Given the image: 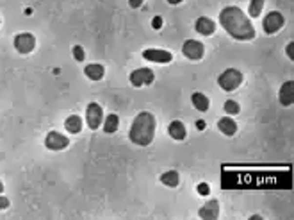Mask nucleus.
I'll list each match as a JSON object with an SVG mask.
<instances>
[{
	"instance_id": "10",
	"label": "nucleus",
	"mask_w": 294,
	"mask_h": 220,
	"mask_svg": "<svg viewBox=\"0 0 294 220\" xmlns=\"http://www.w3.org/2000/svg\"><path fill=\"white\" fill-rule=\"evenodd\" d=\"M143 58L146 61H152V63H171L173 59V54L164 50V48H146L143 52Z\"/></svg>"
},
{
	"instance_id": "12",
	"label": "nucleus",
	"mask_w": 294,
	"mask_h": 220,
	"mask_svg": "<svg viewBox=\"0 0 294 220\" xmlns=\"http://www.w3.org/2000/svg\"><path fill=\"white\" fill-rule=\"evenodd\" d=\"M198 215H200V219H203V220H216L217 217H219V202H217L216 199L209 200L205 206H201L200 208Z\"/></svg>"
},
{
	"instance_id": "28",
	"label": "nucleus",
	"mask_w": 294,
	"mask_h": 220,
	"mask_svg": "<svg viewBox=\"0 0 294 220\" xmlns=\"http://www.w3.org/2000/svg\"><path fill=\"white\" fill-rule=\"evenodd\" d=\"M287 56H289V59H294V43L293 42L287 45Z\"/></svg>"
},
{
	"instance_id": "15",
	"label": "nucleus",
	"mask_w": 294,
	"mask_h": 220,
	"mask_svg": "<svg viewBox=\"0 0 294 220\" xmlns=\"http://www.w3.org/2000/svg\"><path fill=\"white\" fill-rule=\"evenodd\" d=\"M168 132H170V136L173 138V140H176V142H182V140H186L187 136V129L180 120L171 122L170 127H168Z\"/></svg>"
},
{
	"instance_id": "29",
	"label": "nucleus",
	"mask_w": 294,
	"mask_h": 220,
	"mask_svg": "<svg viewBox=\"0 0 294 220\" xmlns=\"http://www.w3.org/2000/svg\"><path fill=\"white\" fill-rule=\"evenodd\" d=\"M196 129H198V131H203V129H205V122H203V120L196 122Z\"/></svg>"
},
{
	"instance_id": "6",
	"label": "nucleus",
	"mask_w": 294,
	"mask_h": 220,
	"mask_svg": "<svg viewBox=\"0 0 294 220\" xmlns=\"http://www.w3.org/2000/svg\"><path fill=\"white\" fill-rule=\"evenodd\" d=\"M36 47V38L31 32H20L15 36V48L20 54H31Z\"/></svg>"
},
{
	"instance_id": "9",
	"label": "nucleus",
	"mask_w": 294,
	"mask_h": 220,
	"mask_svg": "<svg viewBox=\"0 0 294 220\" xmlns=\"http://www.w3.org/2000/svg\"><path fill=\"white\" fill-rule=\"evenodd\" d=\"M70 145V138H66L64 134L57 131H50L45 138V147L50 149V151H62Z\"/></svg>"
},
{
	"instance_id": "31",
	"label": "nucleus",
	"mask_w": 294,
	"mask_h": 220,
	"mask_svg": "<svg viewBox=\"0 0 294 220\" xmlns=\"http://www.w3.org/2000/svg\"><path fill=\"white\" fill-rule=\"evenodd\" d=\"M4 192V184H2V181H0V194Z\"/></svg>"
},
{
	"instance_id": "13",
	"label": "nucleus",
	"mask_w": 294,
	"mask_h": 220,
	"mask_svg": "<svg viewBox=\"0 0 294 220\" xmlns=\"http://www.w3.org/2000/svg\"><path fill=\"white\" fill-rule=\"evenodd\" d=\"M195 29L196 32H200L203 36H211V34L216 32V23H214V20H211L209 16H200L195 23Z\"/></svg>"
},
{
	"instance_id": "21",
	"label": "nucleus",
	"mask_w": 294,
	"mask_h": 220,
	"mask_svg": "<svg viewBox=\"0 0 294 220\" xmlns=\"http://www.w3.org/2000/svg\"><path fill=\"white\" fill-rule=\"evenodd\" d=\"M264 2H266V0H252V2H250V7H248V15L252 16V18H258L264 9Z\"/></svg>"
},
{
	"instance_id": "11",
	"label": "nucleus",
	"mask_w": 294,
	"mask_h": 220,
	"mask_svg": "<svg viewBox=\"0 0 294 220\" xmlns=\"http://www.w3.org/2000/svg\"><path fill=\"white\" fill-rule=\"evenodd\" d=\"M278 100H280V104L285 106V108L293 106V102H294V83L293 81H285V83L282 84V88H280V91H278Z\"/></svg>"
},
{
	"instance_id": "22",
	"label": "nucleus",
	"mask_w": 294,
	"mask_h": 220,
	"mask_svg": "<svg viewBox=\"0 0 294 220\" xmlns=\"http://www.w3.org/2000/svg\"><path fill=\"white\" fill-rule=\"evenodd\" d=\"M223 108H225V111H227V115H237L239 111H241V108H239V104L235 102V100H227Z\"/></svg>"
},
{
	"instance_id": "14",
	"label": "nucleus",
	"mask_w": 294,
	"mask_h": 220,
	"mask_svg": "<svg viewBox=\"0 0 294 220\" xmlns=\"http://www.w3.org/2000/svg\"><path fill=\"white\" fill-rule=\"evenodd\" d=\"M217 129H219L225 136H234V134L237 132V124H235V120H232L230 115H228V116H223V118L217 120Z\"/></svg>"
},
{
	"instance_id": "19",
	"label": "nucleus",
	"mask_w": 294,
	"mask_h": 220,
	"mask_svg": "<svg viewBox=\"0 0 294 220\" xmlns=\"http://www.w3.org/2000/svg\"><path fill=\"white\" fill-rule=\"evenodd\" d=\"M160 183L166 184V186H170V188H176L178 183H180V176L176 170H168L160 176Z\"/></svg>"
},
{
	"instance_id": "3",
	"label": "nucleus",
	"mask_w": 294,
	"mask_h": 220,
	"mask_svg": "<svg viewBox=\"0 0 294 220\" xmlns=\"http://www.w3.org/2000/svg\"><path fill=\"white\" fill-rule=\"evenodd\" d=\"M243 72H239L237 68H228L217 77V84L225 91H234L243 84Z\"/></svg>"
},
{
	"instance_id": "16",
	"label": "nucleus",
	"mask_w": 294,
	"mask_h": 220,
	"mask_svg": "<svg viewBox=\"0 0 294 220\" xmlns=\"http://www.w3.org/2000/svg\"><path fill=\"white\" fill-rule=\"evenodd\" d=\"M191 102L193 106H195L196 110L201 111V113H205V111H209V106H211V100H209V97L203 93H200V91H195V93L191 95Z\"/></svg>"
},
{
	"instance_id": "18",
	"label": "nucleus",
	"mask_w": 294,
	"mask_h": 220,
	"mask_svg": "<svg viewBox=\"0 0 294 220\" xmlns=\"http://www.w3.org/2000/svg\"><path fill=\"white\" fill-rule=\"evenodd\" d=\"M84 73H86V77H89L91 81H100V79H103V75H105V68H103L102 65L93 63V65H88V66L84 68Z\"/></svg>"
},
{
	"instance_id": "30",
	"label": "nucleus",
	"mask_w": 294,
	"mask_h": 220,
	"mask_svg": "<svg viewBox=\"0 0 294 220\" xmlns=\"http://www.w3.org/2000/svg\"><path fill=\"white\" fill-rule=\"evenodd\" d=\"M168 2H170L171 5H178V4H182L184 0H168Z\"/></svg>"
},
{
	"instance_id": "7",
	"label": "nucleus",
	"mask_w": 294,
	"mask_h": 220,
	"mask_svg": "<svg viewBox=\"0 0 294 220\" xmlns=\"http://www.w3.org/2000/svg\"><path fill=\"white\" fill-rule=\"evenodd\" d=\"M155 81V73L150 68H137L130 73V83L134 88H141V86H148Z\"/></svg>"
},
{
	"instance_id": "5",
	"label": "nucleus",
	"mask_w": 294,
	"mask_h": 220,
	"mask_svg": "<svg viewBox=\"0 0 294 220\" xmlns=\"http://www.w3.org/2000/svg\"><path fill=\"white\" fill-rule=\"evenodd\" d=\"M86 122H88V127L97 131L100 124H103V110L102 106L97 104V102H89L88 108H86Z\"/></svg>"
},
{
	"instance_id": "26",
	"label": "nucleus",
	"mask_w": 294,
	"mask_h": 220,
	"mask_svg": "<svg viewBox=\"0 0 294 220\" xmlns=\"http://www.w3.org/2000/svg\"><path fill=\"white\" fill-rule=\"evenodd\" d=\"M152 27H154V29H160V27H162V18H160V16H155L154 20H152Z\"/></svg>"
},
{
	"instance_id": "4",
	"label": "nucleus",
	"mask_w": 294,
	"mask_h": 220,
	"mask_svg": "<svg viewBox=\"0 0 294 220\" xmlns=\"http://www.w3.org/2000/svg\"><path fill=\"white\" fill-rule=\"evenodd\" d=\"M284 25H285V18L280 11H271V13H268L262 22V29L266 34H276Z\"/></svg>"
},
{
	"instance_id": "20",
	"label": "nucleus",
	"mask_w": 294,
	"mask_h": 220,
	"mask_svg": "<svg viewBox=\"0 0 294 220\" xmlns=\"http://www.w3.org/2000/svg\"><path fill=\"white\" fill-rule=\"evenodd\" d=\"M118 127H119L118 115H114V113L107 115V118L103 120V132H107V134H113V132L118 131Z\"/></svg>"
},
{
	"instance_id": "25",
	"label": "nucleus",
	"mask_w": 294,
	"mask_h": 220,
	"mask_svg": "<svg viewBox=\"0 0 294 220\" xmlns=\"http://www.w3.org/2000/svg\"><path fill=\"white\" fill-rule=\"evenodd\" d=\"M9 208V199L0 194V210H7Z\"/></svg>"
},
{
	"instance_id": "17",
	"label": "nucleus",
	"mask_w": 294,
	"mask_h": 220,
	"mask_svg": "<svg viewBox=\"0 0 294 220\" xmlns=\"http://www.w3.org/2000/svg\"><path fill=\"white\" fill-rule=\"evenodd\" d=\"M64 127H66V131L70 134H78V132L82 131V118L78 115L68 116L66 120H64Z\"/></svg>"
},
{
	"instance_id": "27",
	"label": "nucleus",
	"mask_w": 294,
	"mask_h": 220,
	"mask_svg": "<svg viewBox=\"0 0 294 220\" xmlns=\"http://www.w3.org/2000/svg\"><path fill=\"white\" fill-rule=\"evenodd\" d=\"M143 2H145V0H129V4H130V7H132V9H137V7H141V5H143Z\"/></svg>"
},
{
	"instance_id": "24",
	"label": "nucleus",
	"mask_w": 294,
	"mask_h": 220,
	"mask_svg": "<svg viewBox=\"0 0 294 220\" xmlns=\"http://www.w3.org/2000/svg\"><path fill=\"white\" fill-rule=\"evenodd\" d=\"M196 190H198V194H200V195H209V194H211V186H209L207 183H200Z\"/></svg>"
},
{
	"instance_id": "23",
	"label": "nucleus",
	"mask_w": 294,
	"mask_h": 220,
	"mask_svg": "<svg viewBox=\"0 0 294 220\" xmlns=\"http://www.w3.org/2000/svg\"><path fill=\"white\" fill-rule=\"evenodd\" d=\"M72 52H73V58L77 59L78 63H82L84 59H86V52H84V48L80 47V45H75V47L72 48Z\"/></svg>"
},
{
	"instance_id": "2",
	"label": "nucleus",
	"mask_w": 294,
	"mask_h": 220,
	"mask_svg": "<svg viewBox=\"0 0 294 220\" xmlns=\"http://www.w3.org/2000/svg\"><path fill=\"white\" fill-rule=\"evenodd\" d=\"M155 127H157V124H155V116L152 113H148V111L139 113L134 118L129 131L130 142L139 147H148L155 138Z\"/></svg>"
},
{
	"instance_id": "1",
	"label": "nucleus",
	"mask_w": 294,
	"mask_h": 220,
	"mask_svg": "<svg viewBox=\"0 0 294 220\" xmlns=\"http://www.w3.org/2000/svg\"><path fill=\"white\" fill-rule=\"evenodd\" d=\"M219 23L225 31L239 42H250L255 38V29L252 22L237 5H228L219 13Z\"/></svg>"
},
{
	"instance_id": "8",
	"label": "nucleus",
	"mask_w": 294,
	"mask_h": 220,
	"mask_svg": "<svg viewBox=\"0 0 294 220\" xmlns=\"http://www.w3.org/2000/svg\"><path fill=\"white\" fill-rule=\"evenodd\" d=\"M182 54H184L187 59H191V61H198V59L203 58L205 47H203V43H200L198 40H187V42L184 43V47H182Z\"/></svg>"
}]
</instances>
